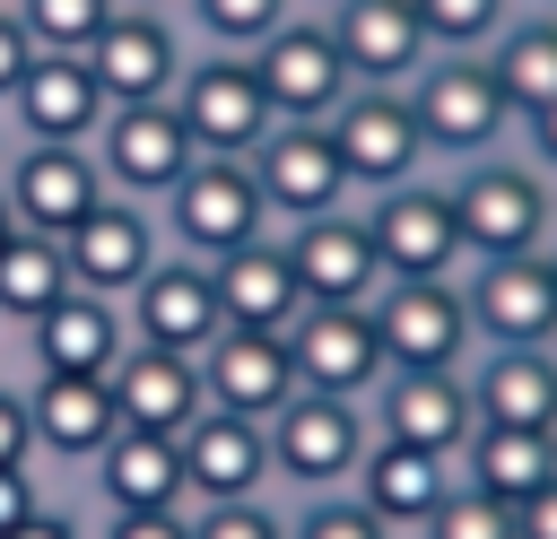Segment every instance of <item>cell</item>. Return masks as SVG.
Listing matches in <instances>:
<instances>
[{
  "label": "cell",
  "mask_w": 557,
  "mask_h": 539,
  "mask_svg": "<svg viewBox=\"0 0 557 539\" xmlns=\"http://www.w3.org/2000/svg\"><path fill=\"white\" fill-rule=\"evenodd\" d=\"M444 191H453V226H461L470 261H513V252H548L557 243V174L531 165L522 148L453 165Z\"/></svg>",
  "instance_id": "1"
},
{
  "label": "cell",
  "mask_w": 557,
  "mask_h": 539,
  "mask_svg": "<svg viewBox=\"0 0 557 539\" xmlns=\"http://www.w3.org/2000/svg\"><path fill=\"white\" fill-rule=\"evenodd\" d=\"M400 96H409V113H418V139H426L435 174H453V165H470V156L513 148V104H505V87H496L487 52H435Z\"/></svg>",
  "instance_id": "2"
},
{
  "label": "cell",
  "mask_w": 557,
  "mask_h": 539,
  "mask_svg": "<svg viewBox=\"0 0 557 539\" xmlns=\"http://www.w3.org/2000/svg\"><path fill=\"white\" fill-rule=\"evenodd\" d=\"M165 235L191 261H226V252L278 235V217H270V200H261L244 156H191V174L165 191Z\"/></svg>",
  "instance_id": "3"
},
{
  "label": "cell",
  "mask_w": 557,
  "mask_h": 539,
  "mask_svg": "<svg viewBox=\"0 0 557 539\" xmlns=\"http://www.w3.org/2000/svg\"><path fill=\"white\" fill-rule=\"evenodd\" d=\"M366 443H374L366 400L296 391V400L270 417V469H278V487H296V496L348 487V478H357V461H366Z\"/></svg>",
  "instance_id": "4"
},
{
  "label": "cell",
  "mask_w": 557,
  "mask_h": 539,
  "mask_svg": "<svg viewBox=\"0 0 557 539\" xmlns=\"http://www.w3.org/2000/svg\"><path fill=\"white\" fill-rule=\"evenodd\" d=\"M165 104H174V122L191 130L200 156H252V148L278 130V113H270V96H261V78H252L244 52H200V61H183V78H174Z\"/></svg>",
  "instance_id": "5"
},
{
  "label": "cell",
  "mask_w": 557,
  "mask_h": 539,
  "mask_svg": "<svg viewBox=\"0 0 557 539\" xmlns=\"http://www.w3.org/2000/svg\"><path fill=\"white\" fill-rule=\"evenodd\" d=\"M357 209H366V235L383 252V278H461L470 270L444 174H409V183H392V191H374Z\"/></svg>",
  "instance_id": "6"
},
{
  "label": "cell",
  "mask_w": 557,
  "mask_h": 539,
  "mask_svg": "<svg viewBox=\"0 0 557 539\" xmlns=\"http://www.w3.org/2000/svg\"><path fill=\"white\" fill-rule=\"evenodd\" d=\"M322 130H331L357 200H374V191H392V183H409V174H435V156H426V139H418V113H409L400 87H348Z\"/></svg>",
  "instance_id": "7"
},
{
  "label": "cell",
  "mask_w": 557,
  "mask_h": 539,
  "mask_svg": "<svg viewBox=\"0 0 557 539\" xmlns=\"http://www.w3.org/2000/svg\"><path fill=\"white\" fill-rule=\"evenodd\" d=\"M244 61H252V78H261V96H270L278 122H331L339 96L357 87L348 61H339V43H331V26H322V9H296V17H287L270 43H252Z\"/></svg>",
  "instance_id": "8"
},
{
  "label": "cell",
  "mask_w": 557,
  "mask_h": 539,
  "mask_svg": "<svg viewBox=\"0 0 557 539\" xmlns=\"http://www.w3.org/2000/svg\"><path fill=\"white\" fill-rule=\"evenodd\" d=\"M366 313H374L383 365H470L479 356L461 278H383V296Z\"/></svg>",
  "instance_id": "9"
},
{
  "label": "cell",
  "mask_w": 557,
  "mask_h": 539,
  "mask_svg": "<svg viewBox=\"0 0 557 539\" xmlns=\"http://www.w3.org/2000/svg\"><path fill=\"white\" fill-rule=\"evenodd\" d=\"M87 156H96V174H104V191L113 200H165L183 174H191V130L174 122V104H113L104 113V130L87 139Z\"/></svg>",
  "instance_id": "10"
},
{
  "label": "cell",
  "mask_w": 557,
  "mask_h": 539,
  "mask_svg": "<svg viewBox=\"0 0 557 539\" xmlns=\"http://www.w3.org/2000/svg\"><path fill=\"white\" fill-rule=\"evenodd\" d=\"M366 417L374 435L392 443H426V452H453L470 443L479 409H470V365H383V383L366 391Z\"/></svg>",
  "instance_id": "11"
},
{
  "label": "cell",
  "mask_w": 557,
  "mask_h": 539,
  "mask_svg": "<svg viewBox=\"0 0 557 539\" xmlns=\"http://www.w3.org/2000/svg\"><path fill=\"white\" fill-rule=\"evenodd\" d=\"M244 165H252V183H261V200H270L278 226H305V217H331V209L357 200V183H348V165H339V148H331L322 122H278Z\"/></svg>",
  "instance_id": "12"
},
{
  "label": "cell",
  "mask_w": 557,
  "mask_h": 539,
  "mask_svg": "<svg viewBox=\"0 0 557 539\" xmlns=\"http://www.w3.org/2000/svg\"><path fill=\"white\" fill-rule=\"evenodd\" d=\"M461 304H470L479 348H540V339H557V270H548V252L470 261L461 270Z\"/></svg>",
  "instance_id": "13"
},
{
  "label": "cell",
  "mask_w": 557,
  "mask_h": 539,
  "mask_svg": "<svg viewBox=\"0 0 557 539\" xmlns=\"http://www.w3.org/2000/svg\"><path fill=\"white\" fill-rule=\"evenodd\" d=\"M287 261H296V287L305 304H374L383 296V252L366 235V209H331V217H305V226H278Z\"/></svg>",
  "instance_id": "14"
},
{
  "label": "cell",
  "mask_w": 557,
  "mask_h": 539,
  "mask_svg": "<svg viewBox=\"0 0 557 539\" xmlns=\"http://www.w3.org/2000/svg\"><path fill=\"white\" fill-rule=\"evenodd\" d=\"M183 61L191 52H183V35H174L165 9H113L104 35L87 43V70H96L104 104H165L174 78H183Z\"/></svg>",
  "instance_id": "15"
},
{
  "label": "cell",
  "mask_w": 557,
  "mask_h": 539,
  "mask_svg": "<svg viewBox=\"0 0 557 539\" xmlns=\"http://www.w3.org/2000/svg\"><path fill=\"white\" fill-rule=\"evenodd\" d=\"M61 252H70V287H87V296H131L157 261H165V243H157V217H148V200H96L70 235H61Z\"/></svg>",
  "instance_id": "16"
},
{
  "label": "cell",
  "mask_w": 557,
  "mask_h": 539,
  "mask_svg": "<svg viewBox=\"0 0 557 539\" xmlns=\"http://www.w3.org/2000/svg\"><path fill=\"white\" fill-rule=\"evenodd\" d=\"M122 313H131V339H139V348H174V356H200V348L226 330L218 278H209V261H191V252H165V261L122 296Z\"/></svg>",
  "instance_id": "17"
},
{
  "label": "cell",
  "mask_w": 557,
  "mask_h": 539,
  "mask_svg": "<svg viewBox=\"0 0 557 539\" xmlns=\"http://www.w3.org/2000/svg\"><path fill=\"white\" fill-rule=\"evenodd\" d=\"M296 356V391H331V400H366L383 383V339L366 304H305L287 330Z\"/></svg>",
  "instance_id": "18"
},
{
  "label": "cell",
  "mask_w": 557,
  "mask_h": 539,
  "mask_svg": "<svg viewBox=\"0 0 557 539\" xmlns=\"http://www.w3.org/2000/svg\"><path fill=\"white\" fill-rule=\"evenodd\" d=\"M322 26H331V43H339V61H348L357 87H409L435 61L418 0H331Z\"/></svg>",
  "instance_id": "19"
},
{
  "label": "cell",
  "mask_w": 557,
  "mask_h": 539,
  "mask_svg": "<svg viewBox=\"0 0 557 539\" xmlns=\"http://www.w3.org/2000/svg\"><path fill=\"white\" fill-rule=\"evenodd\" d=\"M0 191H9V209H17V226L26 235H70L96 200H104V174H96V156L87 148H61V139H26L17 156H9V174H0Z\"/></svg>",
  "instance_id": "20"
},
{
  "label": "cell",
  "mask_w": 557,
  "mask_h": 539,
  "mask_svg": "<svg viewBox=\"0 0 557 539\" xmlns=\"http://www.w3.org/2000/svg\"><path fill=\"white\" fill-rule=\"evenodd\" d=\"M270 426L235 417V409H200L183 426V487L191 504H235V496H270Z\"/></svg>",
  "instance_id": "21"
},
{
  "label": "cell",
  "mask_w": 557,
  "mask_h": 539,
  "mask_svg": "<svg viewBox=\"0 0 557 539\" xmlns=\"http://www.w3.org/2000/svg\"><path fill=\"white\" fill-rule=\"evenodd\" d=\"M200 391H209V409H235V417L270 426L296 400V356H287L278 330H218L200 348Z\"/></svg>",
  "instance_id": "22"
},
{
  "label": "cell",
  "mask_w": 557,
  "mask_h": 539,
  "mask_svg": "<svg viewBox=\"0 0 557 539\" xmlns=\"http://www.w3.org/2000/svg\"><path fill=\"white\" fill-rule=\"evenodd\" d=\"M348 487H357L400 539H418V530L435 522V504L461 487V461H453V452H426V443H392V435H374Z\"/></svg>",
  "instance_id": "23"
},
{
  "label": "cell",
  "mask_w": 557,
  "mask_h": 539,
  "mask_svg": "<svg viewBox=\"0 0 557 539\" xmlns=\"http://www.w3.org/2000/svg\"><path fill=\"white\" fill-rule=\"evenodd\" d=\"M9 113H17V130L26 139H61V148H87L96 130H104V87H96V70H87V52H35L26 61V78H17V96H9Z\"/></svg>",
  "instance_id": "24"
},
{
  "label": "cell",
  "mask_w": 557,
  "mask_h": 539,
  "mask_svg": "<svg viewBox=\"0 0 557 539\" xmlns=\"http://www.w3.org/2000/svg\"><path fill=\"white\" fill-rule=\"evenodd\" d=\"M26 417H35V452H52V461H96L122 435L113 374H35Z\"/></svg>",
  "instance_id": "25"
},
{
  "label": "cell",
  "mask_w": 557,
  "mask_h": 539,
  "mask_svg": "<svg viewBox=\"0 0 557 539\" xmlns=\"http://www.w3.org/2000/svg\"><path fill=\"white\" fill-rule=\"evenodd\" d=\"M470 409H479V426L557 435V339H540V348H479L470 356Z\"/></svg>",
  "instance_id": "26"
},
{
  "label": "cell",
  "mask_w": 557,
  "mask_h": 539,
  "mask_svg": "<svg viewBox=\"0 0 557 539\" xmlns=\"http://www.w3.org/2000/svg\"><path fill=\"white\" fill-rule=\"evenodd\" d=\"M26 330H35V365L44 374H113L131 356V313L113 296H87V287H70L61 304H44Z\"/></svg>",
  "instance_id": "27"
},
{
  "label": "cell",
  "mask_w": 557,
  "mask_h": 539,
  "mask_svg": "<svg viewBox=\"0 0 557 539\" xmlns=\"http://www.w3.org/2000/svg\"><path fill=\"white\" fill-rule=\"evenodd\" d=\"M209 278H218V313H226V330H296V313H305V287H296V261H287V243L278 235H261V243H244V252H226V261H209Z\"/></svg>",
  "instance_id": "28"
},
{
  "label": "cell",
  "mask_w": 557,
  "mask_h": 539,
  "mask_svg": "<svg viewBox=\"0 0 557 539\" xmlns=\"http://www.w3.org/2000/svg\"><path fill=\"white\" fill-rule=\"evenodd\" d=\"M96 487L113 513H183L191 487H183V435H148V426H122L96 461Z\"/></svg>",
  "instance_id": "29"
},
{
  "label": "cell",
  "mask_w": 557,
  "mask_h": 539,
  "mask_svg": "<svg viewBox=\"0 0 557 539\" xmlns=\"http://www.w3.org/2000/svg\"><path fill=\"white\" fill-rule=\"evenodd\" d=\"M113 400H122V426H148V435H183L209 391H200V356H174V348H139L113 365Z\"/></svg>",
  "instance_id": "30"
},
{
  "label": "cell",
  "mask_w": 557,
  "mask_h": 539,
  "mask_svg": "<svg viewBox=\"0 0 557 539\" xmlns=\"http://www.w3.org/2000/svg\"><path fill=\"white\" fill-rule=\"evenodd\" d=\"M461 478L496 504H531L548 478H557V435H531V426H470L461 443Z\"/></svg>",
  "instance_id": "31"
},
{
  "label": "cell",
  "mask_w": 557,
  "mask_h": 539,
  "mask_svg": "<svg viewBox=\"0 0 557 539\" xmlns=\"http://www.w3.org/2000/svg\"><path fill=\"white\" fill-rule=\"evenodd\" d=\"M487 70H496L513 122L557 104V9H513V26L487 43Z\"/></svg>",
  "instance_id": "32"
},
{
  "label": "cell",
  "mask_w": 557,
  "mask_h": 539,
  "mask_svg": "<svg viewBox=\"0 0 557 539\" xmlns=\"http://www.w3.org/2000/svg\"><path fill=\"white\" fill-rule=\"evenodd\" d=\"M70 296V252L52 243V235H9V252H0V313L9 322H35L44 304H61Z\"/></svg>",
  "instance_id": "33"
},
{
  "label": "cell",
  "mask_w": 557,
  "mask_h": 539,
  "mask_svg": "<svg viewBox=\"0 0 557 539\" xmlns=\"http://www.w3.org/2000/svg\"><path fill=\"white\" fill-rule=\"evenodd\" d=\"M191 9V26L209 35V52H252V43H270L305 0H183Z\"/></svg>",
  "instance_id": "34"
},
{
  "label": "cell",
  "mask_w": 557,
  "mask_h": 539,
  "mask_svg": "<svg viewBox=\"0 0 557 539\" xmlns=\"http://www.w3.org/2000/svg\"><path fill=\"white\" fill-rule=\"evenodd\" d=\"M513 9H522V0H418L435 52H487V43L513 26Z\"/></svg>",
  "instance_id": "35"
},
{
  "label": "cell",
  "mask_w": 557,
  "mask_h": 539,
  "mask_svg": "<svg viewBox=\"0 0 557 539\" xmlns=\"http://www.w3.org/2000/svg\"><path fill=\"white\" fill-rule=\"evenodd\" d=\"M287 539H400L357 487H322V496H305L296 513H287Z\"/></svg>",
  "instance_id": "36"
},
{
  "label": "cell",
  "mask_w": 557,
  "mask_h": 539,
  "mask_svg": "<svg viewBox=\"0 0 557 539\" xmlns=\"http://www.w3.org/2000/svg\"><path fill=\"white\" fill-rule=\"evenodd\" d=\"M17 26L35 35V52H87L113 17V0H9Z\"/></svg>",
  "instance_id": "37"
},
{
  "label": "cell",
  "mask_w": 557,
  "mask_h": 539,
  "mask_svg": "<svg viewBox=\"0 0 557 539\" xmlns=\"http://www.w3.org/2000/svg\"><path fill=\"white\" fill-rule=\"evenodd\" d=\"M418 539H522V530H513V504H496V496H479V487L461 478Z\"/></svg>",
  "instance_id": "38"
},
{
  "label": "cell",
  "mask_w": 557,
  "mask_h": 539,
  "mask_svg": "<svg viewBox=\"0 0 557 539\" xmlns=\"http://www.w3.org/2000/svg\"><path fill=\"white\" fill-rule=\"evenodd\" d=\"M191 539H287V513L270 496H235V504H191Z\"/></svg>",
  "instance_id": "39"
},
{
  "label": "cell",
  "mask_w": 557,
  "mask_h": 539,
  "mask_svg": "<svg viewBox=\"0 0 557 539\" xmlns=\"http://www.w3.org/2000/svg\"><path fill=\"white\" fill-rule=\"evenodd\" d=\"M35 461V417L17 391H0V469H26Z\"/></svg>",
  "instance_id": "40"
},
{
  "label": "cell",
  "mask_w": 557,
  "mask_h": 539,
  "mask_svg": "<svg viewBox=\"0 0 557 539\" xmlns=\"http://www.w3.org/2000/svg\"><path fill=\"white\" fill-rule=\"evenodd\" d=\"M26 61H35V35L17 26V9L0 0V104L17 96V78H26Z\"/></svg>",
  "instance_id": "41"
},
{
  "label": "cell",
  "mask_w": 557,
  "mask_h": 539,
  "mask_svg": "<svg viewBox=\"0 0 557 539\" xmlns=\"http://www.w3.org/2000/svg\"><path fill=\"white\" fill-rule=\"evenodd\" d=\"M104 539H191V504L183 513H113Z\"/></svg>",
  "instance_id": "42"
},
{
  "label": "cell",
  "mask_w": 557,
  "mask_h": 539,
  "mask_svg": "<svg viewBox=\"0 0 557 539\" xmlns=\"http://www.w3.org/2000/svg\"><path fill=\"white\" fill-rule=\"evenodd\" d=\"M513 148H522L531 165H548V174H557V104H540V113H522V122H513Z\"/></svg>",
  "instance_id": "43"
},
{
  "label": "cell",
  "mask_w": 557,
  "mask_h": 539,
  "mask_svg": "<svg viewBox=\"0 0 557 539\" xmlns=\"http://www.w3.org/2000/svg\"><path fill=\"white\" fill-rule=\"evenodd\" d=\"M26 513H44V496H35V478L26 469H0V539L26 522Z\"/></svg>",
  "instance_id": "44"
},
{
  "label": "cell",
  "mask_w": 557,
  "mask_h": 539,
  "mask_svg": "<svg viewBox=\"0 0 557 539\" xmlns=\"http://www.w3.org/2000/svg\"><path fill=\"white\" fill-rule=\"evenodd\" d=\"M513 530H522V539H557V478H548L531 504H513Z\"/></svg>",
  "instance_id": "45"
},
{
  "label": "cell",
  "mask_w": 557,
  "mask_h": 539,
  "mask_svg": "<svg viewBox=\"0 0 557 539\" xmlns=\"http://www.w3.org/2000/svg\"><path fill=\"white\" fill-rule=\"evenodd\" d=\"M9 539H78V522H70V513H52V504H44V513H26V522H17V530H9Z\"/></svg>",
  "instance_id": "46"
},
{
  "label": "cell",
  "mask_w": 557,
  "mask_h": 539,
  "mask_svg": "<svg viewBox=\"0 0 557 539\" xmlns=\"http://www.w3.org/2000/svg\"><path fill=\"white\" fill-rule=\"evenodd\" d=\"M9 235H17V209H9V191H0V252H9Z\"/></svg>",
  "instance_id": "47"
},
{
  "label": "cell",
  "mask_w": 557,
  "mask_h": 539,
  "mask_svg": "<svg viewBox=\"0 0 557 539\" xmlns=\"http://www.w3.org/2000/svg\"><path fill=\"white\" fill-rule=\"evenodd\" d=\"M113 9H165V0H113Z\"/></svg>",
  "instance_id": "48"
},
{
  "label": "cell",
  "mask_w": 557,
  "mask_h": 539,
  "mask_svg": "<svg viewBox=\"0 0 557 539\" xmlns=\"http://www.w3.org/2000/svg\"><path fill=\"white\" fill-rule=\"evenodd\" d=\"M522 9H557V0H522Z\"/></svg>",
  "instance_id": "49"
},
{
  "label": "cell",
  "mask_w": 557,
  "mask_h": 539,
  "mask_svg": "<svg viewBox=\"0 0 557 539\" xmlns=\"http://www.w3.org/2000/svg\"><path fill=\"white\" fill-rule=\"evenodd\" d=\"M548 270H557V243H548Z\"/></svg>",
  "instance_id": "50"
},
{
  "label": "cell",
  "mask_w": 557,
  "mask_h": 539,
  "mask_svg": "<svg viewBox=\"0 0 557 539\" xmlns=\"http://www.w3.org/2000/svg\"><path fill=\"white\" fill-rule=\"evenodd\" d=\"M305 9H331V0H305Z\"/></svg>",
  "instance_id": "51"
}]
</instances>
